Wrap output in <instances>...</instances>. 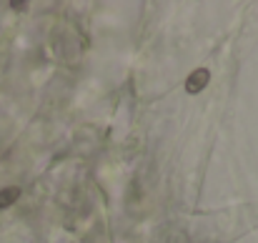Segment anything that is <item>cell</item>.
<instances>
[{"mask_svg": "<svg viewBox=\"0 0 258 243\" xmlns=\"http://www.w3.org/2000/svg\"><path fill=\"white\" fill-rule=\"evenodd\" d=\"M206 83H208V71L201 68V71H196V73L185 81V90H188V93H198Z\"/></svg>", "mask_w": 258, "mask_h": 243, "instance_id": "1", "label": "cell"}, {"mask_svg": "<svg viewBox=\"0 0 258 243\" xmlns=\"http://www.w3.org/2000/svg\"><path fill=\"white\" fill-rule=\"evenodd\" d=\"M18 196H20V188H5V191H0V208H5V206L15 203V201H18Z\"/></svg>", "mask_w": 258, "mask_h": 243, "instance_id": "2", "label": "cell"}]
</instances>
